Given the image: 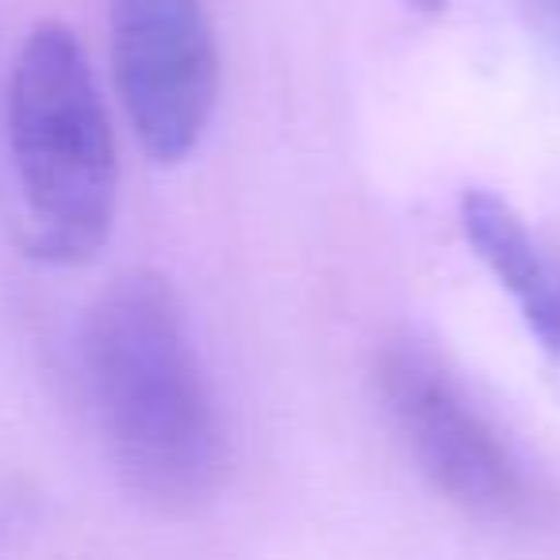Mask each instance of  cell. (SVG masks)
Segmentation results:
<instances>
[{
    "label": "cell",
    "mask_w": 560,
    "mask_h": 560,
    "mask_svg": "<svg viewBox=\"0 0 560 560\" xmlns=\"http://www.w3.org/2000/svg\"><path fill=\"white\" fill-rule=\"evenodd\" d=\"M460 231L506 289L529 335L560 358V261L529 234L526 219L488 188L460 196Z\"/></svg>",
    "instance_id": "5"
},
{
    "label": "cell",
    "mask_w": 560,
    "mask_h": 560,
    "mask_svg": "<svg viewBox=\"0 0 560 560\" xmlns=\"http://www.w3.org/2000/svg\"><path fill=\"white\" fill-rule=\"evenodd\" d=\"M407 4H411V9H419V12H427V16H438L450 0H407Z\"/></svg>",
    "instance_id": "7"
},
{
    "label": "cell",
    "mask_w": 560,
    "mask_h": 560,
    "mask_svg": "<svg viewBox=\"0 0 560 560\" xmlns=\"http://www.w3.org/2000/svg\"><path fill=\"white\" fill-rule=\"evenodd\" d=\"M112 78L158 165L200 147L219 96V55L203 0H112Z\"/></svg>",
    "instance_id": "4"
},
{
    "label": "cell",
    "mask_w": 560,
    "mask_h": 560,
    "mask_svg": "<svg viewBox=\"0 0 560 560\" xmlns=\"http://www.w3.org/2000/svg\"><path fill=\"white\" fill-rule=\"evenodd\" d=\"M384 411L419 472L465 514L529 526L545 495L468 388L415 342H392L376 361Z\"/></svg>",
    "instance_id": "3"
},
{
    "label": "cell",
    "mask_w": 560,
    "mask_h": 560,
    "mask_svg": "<svg viewBox=\"0 0 560 560\" xmlns=\"http://www.w3.org/2000/svg\"><path fill=\"white\" fill-rule=\"evenodd\" d=\"M534 27L541 32V39L552 47V55L560 58V0H526Z\"/></svg>",
    "instance_id": "6"
},
{
    "label": "cell",
    "mask_w": 560,
    "mask_h": 560,
    "mask_svg": "<svg viewBox=\"0 0 560 560\" xmlns=\"http://www.w3.org/2000/svg\"><path fill=\"white\" fill-rule=\"evenodd\" d=\"M9 142L24 196V246L50 265H85L116 223V135L78 32L43 20L12 66Z\"/></svg>",
    "instance_id": "2"
},
{
    "label": "cell",
    "mask_w": 560,
    "mask_h": 560,
    "mask_svg": "<svg viewBox=\"0 0 560 560\" xmlns=\"http://www.w3.org/2000/svg\"><path fill=\"white\" fill-rule=\"evenodd\" d=\"M81 350L89 404L127 488L165 514L208 503L226 468V434L170 280L147 269L112 280Z\"/></svg>",
    "instance_id": "1"
}]
</instances>
